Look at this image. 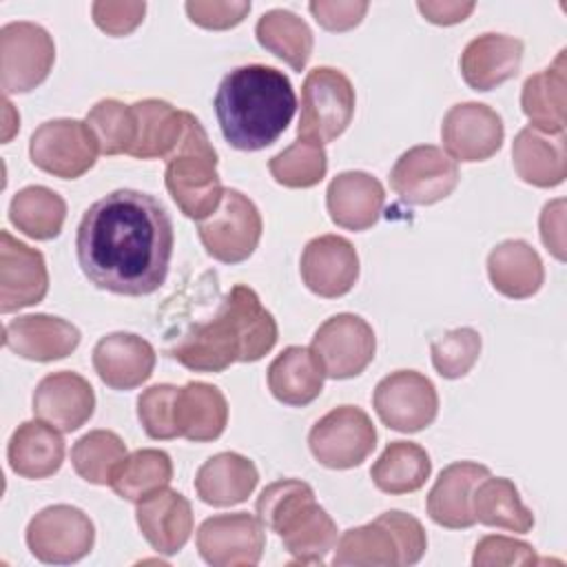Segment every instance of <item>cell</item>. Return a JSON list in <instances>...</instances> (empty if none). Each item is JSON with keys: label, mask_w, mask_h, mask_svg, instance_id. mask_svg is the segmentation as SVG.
Instances as JSON below:
<instances>
[{"label": "cell", "mask_w": 567, "mask_h": 567, "mask_svg": "<svg viewBox=\"0 0 567 567\" xmlns=\"http://www.w3.org/2000/svg\"><path fill=\"white\" fill-rule=\"evenodd\" d=\"M175 246L166 206L142 190L120 188L93 202L75 233L82 275L124 297L155 292L168 275Z\"/></svg>", "instance_id": "cell-1"}, {"label": "cell", "mask_w": 567, "mask_h": 567, "mask_svg": "<svg viewBox=\"0 0 567 567\" xmlns=\"http://www.w3.org/2000/svg\"><path fill=\"white\" fill-rule=\"evenodd\" d=\"M275 317L261 306L257 292L237 284L221 299L217 312L193 323L168 354L193 372H224L233 363H255L277 343Z\"/></svg>", "instance_id": "cell-2"}, {"label": "cell", "mask_w": 567, "mask_h": 567, "mask_svg": "<svg viewBox=\"0 0 567 567\" xmlns=\"http://www.w3.org/2000/svg\"><path fill=\"white\" fill-rule=\"evenodd\" d=\"M224 140L237 151H261L275 144L297 111L290 78L266 64L228 71L213 100Z\"/></svg>", "instance_id": "cell-3"}, {"label": "cell", "mask_w": 567, "mask_h": 567, "mask_svg": "<svg viewBox=\"0 0 567 567\" xmlns=\"http://www.w3.org/2000/svg\"><path fill=\"white\" fill-rule=\"evenodd\" d=\"M164 162V184L177 208L195 221L210 217L226 188L217 175V151L193 113H184L182 137Z\"/></svg>", "instance_id": "cell-4"}, {"label": "cell", "mask_w": 567, "mask_h": 567, "mask_svg": "<svg viewBox=\"0 0 567 567\" xmlns=\"http://www.w3.org/2000/svg\"><path fill=\"white\" fill-rule=\"evenodd\" d=\"M354 86L346 73L332 66L308 71L301 86V115L297 135L319 144L337 140L354 115Z\"/></svg>", "instance_id": "cell-5"}, {"label": "cell", "mask_w": 567, "mask_h": 567, "mask_svg": "<svg viewBox=\"0 0 567 567\" xmlns=\"http://www.w3.org/2000/svg\"><path fill=\"white\" fill-rule=\"evenodd\" d=\"M261 230L259 208L237 188H226L219 208L197 224L206 252L221 264L246 261L259 246Z\"/></svg>", "instance_id": "cell-6"}, {"label": "cell", "mask_w": 567, "mask_h": 567, "mask_svg": "<svg viewBox=\"0 0 567 567\" xmlns=\"http://www.w3.org/2000/svg\"><path fill=\"white\" fill-rule=\"evenodd\" d=\"M53 62L55 44L44 27L18 20L0 29V84L4 95L29 93L40 86Z\"/></svg>", "instance_id": "cell-7"}, {"label": "cell", "mask_w": 567, "mask_h": 567, "mask_svg": "<svg viewBox=\"0 0 567 567\" xmlns=\"http://www.w3.org/2000/svg\"><path fill=\"white\" fill-rule=\"evenodd\" d=\"M308 447L323 467L350 470L374 452L377 427L361 408L339 405L312 425Z\"/></svg>", "instance_id": "cell-8"}, {"label": "cell", "mask_w": 567, "mask_h": 567, "mask_svg": "<svg viewBox=\"0 0 567 567\" xmlns=\"http://www.w3.org/2000/svg\"><path fill=\"white\" fill-rule=\"evenodd\" d=\"M27 547L49 565H71L91 554L95 545V527L89 514L73 505H49L40 509L27 525Z\"/></svg>", "instance_id": "cell-9"}, {"label": "cell", "mask_w": 567, "mask_h": 567, "mask_svg": "<svg viewBox=\"0 0 567 567\" xmlns=\"http://www.w3.org/2000/svg\"><path fill=\"white\" fill-rule=\"evenodd\" d=\"M97 142L86 122L58 117L40 124L29 140L31 162L60 179H78L97 159Z\"/></svg>", "instance_id": "cell-10"}, {"label": "cell", "mask_w": 567, "mask_h": 567, "mask_svg": "<svg viewBox=\"0 0 567 567\" xmlns=\"http://www.w3.org/2000/svg\"><path fill=\"white\" fill-rule=\"evenodd\" d=\"M310 350L326 377L352 379L372 363L377 352V337L363 317L339 312L315 330Z\"/></svg>", "instance_id": "cell-11"}, {"label": "cell", "mask_w": 567, "mask_h": 567, "mask_svg": "<svg viewBox=\"0 0 567 567\" xmlns=\"http://www.w3.org/2000/svg\"><path fill=\"white\" fill-rule=\"evenodd\" d=\"M372 405L383 425L412 434L434 423L439 414V394L425 374L416 370H396L377 383Z\"/></svg>", "instance_id": "cell-12"}, {"label": "cell", "mask_w": 567, "mask_h": 567, "mask_svg": "<svg viewBox=\"0 0 567 567\" xmlns=\"http://www.w3.org/2000/svg\"><path fill=\"white\" fill-rule=\"evenodd\" d=\"M456 162L439 146L419 144L399 155L390 171L392 190L408 204L430 206L454 193L458 186Z\"/></svg>", "instance_id": "cell-13"}, {"label": "cell", "mask_w": 567, "mask_h": 567, "mask_svg": "<svg viewBox=\"0 0 567 567\" xmlns=\"http://www.w3.org/2000/svg\"><path fill=\"white\" fill-rule=\"evenodd\" d=\"M195 543L199 556L213 567H250L261 560L266 532L248 512L217 514L199 525Z\"/></svg>", "instance_id": "cell-14"}, {"label": "cell", "mask_w": 567, "mask_h": 567, "mask_svg": "<svg viewBox=\"0 0 567 567\" xmlns=\"http://www.w3.org/2000/svg\"><path fill=\"white\" fill-rule=\"evenodd\" d=\"M501 115L483 102L454 104L441 124L445 153L454 162H485L503 146Z\"/></svg>", "instance_id": "cell-15"}, {"label": "cell", "mask_w": 567, "mask_h": 567, "mask_svg": "<svg viewBox=\"0 0 567 567\" xmlns=\"http://www.w3.org/2000/svg\"><path fill=\"white\" fill-rule=\"evenodd\" d=\"M49 290V270L44 255L9 230L0 233V312L40 303Z\"/></svg>", "instance_id": "cell-16"}, {"label": "cell", "mask_w": 567, "mask_h": 567, "mask_svg": "<svg viewBox=\"0 0 567 567\" xmlns=\"http://www.w3.org/2000/svg\"><path fill=\"white\" fill-rule=\"evenodd\" d=\"M299 272L310 292L323 299L343 297L359 279L357 248L341 235H319L306 244Z\"/></svg>", "instance_id": "cell-17"}, {"label": "cell", "mask_w": 567, "mask_h": 567, "mask_svg": "<svg viewBox=\"0 0 567 567\" xmlns=\"http://www.w3.org/2000/svg\"><path fill=\"white\" fill-rule=\"evenodd\" d=\"M33 414L60 432L80 430L95 412L91 383L71 370L51 372L33 390Z\"/></svg>", "instance_id": "cell-18"}, {"label": "cell", "mask_w": 567, "mask_h": 567, "mask_svg": "<svg viewBox=\"0 0 567 567\" xmlns=\"http://www.w3.org/2000/svg\"><path fill=\"white\" fill-rule=\"evenodd\" d=\"M80 330L53 315H22L4 323L2 343L13 354L29 361H58L80 346Z\"/></svg>", "instance_id": "cell-19"}, {"label": "cell", "mask_w": 567, "mask_h": 567, "mask_svg": "<svg viewBox=\"0 0 567 567\" xmlns=\"http://www.w3.org/2000/svg\"><path fill=\"white\" fill-rule=\"evenodd\" d=\"M135 520L146 543L164 556L177 554L193 534L190 501L168 485L135 503Z\"/></svg>", "instance_id": "cell-20"}, {"label": "cell", "mask_w": 567, "mask_h": 567, "mask_svg": "<svg viewBox=\"0 0 567 567\" xmlns=\"http://www.w3.org/2000/svg\"><path fill=\"white\" fill-rule=\"evenodd\" d=\"M155 348L140 334L111 332L93 348V370L111 390H133L153 374Z\"/></svg>", "instance_id": "cell-21"}, {"label": "cell", "mask_w": 567, "mask_h": 567, "mask_svg": "<svg viewBox=\"0 0 567 567\" xmlns=\"http://www.w3.org/2000/svg\"><path fill=\"white\" fill-rule=\"evenodd\" d=\"M385 188L365 171H343L328 184L326 206L330 219L346 230L372 228L383 210Z\"/></svg>", "instance_id": "cell-22"}, {"label": "cell", "mask_w": 567, "mask_h": 567, "mask_svg": "<svg viewBox=\"0 0 567 567\" xmlns=\"http://www.w3.org/2000/svg\"><path fill=\"white\" fill-rule=\"evenodd\" d=\"M523 40L505 33H483L461 53V75L474 91H492L520 71Z\"/></svg>", "instance_id": "cell-23"}, {"label": "cell", "mask_w": 567, "mask_h": 567, "mask_svg": "<svg viewBox=\"0 0 567 567\" xmlns=\"http://www.w3.org/2000/svg\"><path fill=\"white\" fill-rule=\"evenodd\" d=\"M485 476H489V467L474 461H456L443 467L427 494L430 518L447 529L472 527L476 523L472 494Z\"/></svg>", "instance_id": "cell-24"}, {"label": "cell", "mask_w": 567, "mask_h": 567, "mask_svg": "<svg viewBox=\"0 0 567 567\" xmlns=\"http://www.w3.org/2000/svg\"><path fill=\"white\" fill-rule=\"evenodd\" d=\"M516 175L536 188H554L567 177V135H547L532 126L516 133L512 144Z\"/></svg>", "instance_id": "cell-25"}, {"label": "cell", "mask_w": 567, "mask_h": 567, "mask_svg": "<svg viewBox=\"0 0 567 567\" xmlns=\"http://www.w3.org/2000/svg\"><path fill=\"white\" fill-rule=\"evenodd\" d=\"M259 472L255 463L237 452H219L202 463L195 474V492L199 501L213 507H230L244 503L257 487Z\"/></svg>", "instance_id": "cell-26"}, {"label": "cell", "mask_w": 567, "mask_h": 567, "mask_svg": "<svg viewBox=\"0 0 567 567\" xmlns=\"http://www.w3.org/2000/svg\"><path fill=\"white\" fill-rule=\"evenodd\" d=\"M487 275L496 292L507 299H527L545 281L540 255L523 239H505L487 255Z\"/></svg>", "instance_id": "cell-27"}, {"label": "cell", "mask_w": 567, "mask_h": 567, "mask_svg": "<svg viewBox=\"0 0 567 567\" xmlns=\"http://www.w3.org/2000/svg\"><path fill=\"white\" fill-rule=\"evenodd\" d=\"M266 379L268 390L279 403L303 408L321 394L326 374L310 348L288 346L272 359Z\"/></svg>", "instance_id": "cell-28"}, {"label": "cell", "mask_w": 567, "mask_h": 567, "mask_svg": "<svg viewBox=\"0 0 567 567\" xmlns=\"http://www.w3.org/2000/svg\"><path fill=\"white\" fill-rule=\"evenodd\" d=\"M7 458L11 470L22 478L53 476L64 461V441L60 430L44 421L20 423L7 445Z\"/></svg>", "instance_id": "cell-29"}, {"label": "cell", "mask_w": 567, "mask_h": 567, "mask_svg": "<svg viewBox=\"0 0 567 567\" xmlns=\"http://www.w3.org/2000/svg\"><path fill=\"white\" fill-rule=\"evenodd\" d=\"M565 86L567 62L563 49L547 69L529 75L523 84L520 106L532 128L547 135L565 133Z\"/></svg>", "instance_id": "cell-30"}, {"label": "cell", "mask_w": 567, "mask_h": 567, "mask_svg": "<svg viewBox=\"0 0 567 567\" xmlns=\"http://www.w3.org/2000/svg\"><path fill=\"white\" fill-rule=\"evenodd\" d=\"M177 432L193 443H208L224 434L228 401L217 385L188 381L177 394Z\"/></svg>", "instance_id": "cell-31"}, {"label": "cell", "mask_w": 567, "mask_h": 567, "mask_svg": "<svg viewBox=\"0 0 567 567\" xmlns=\"http://www.w3.org/2000/svg\"><path fill=\"white\" fill-rule=\"evenodd\" d=\"M135 117V142L128 151L135 159H166L184 131V113L166 100L146 97L131 104Z\"/></svg>", "instance_id": "cell-32"}, {"label": "cell", "mask_w": 567, "mask_h": 567, "mask_svg": "<svg viewBox=\"0 0 567 567\" xmlns=\"http://www.w3.org/2000/svg\"><path fill=\"white\" fill-rule=\"evenodd\" d=\"M295 563H323L339 536L330 514L317 503H306L277 534Z\"/></svg>", "instance_id": "cell-33"}, {"label": "cell", "mask_w": 567, "mask_h": 567, "mask_svg": "<svg viewBox=\"0 0 567 567\" xmlns=\"http://www.w3.org/2000/svg\"><path fill=\"white\" fill-rule=\"evenodd\" d=\"M474 518L487 527L527 534L534 527L532 509L520 501L516 485L503 476H485L472 494Z\"/></svg>", "instance_id": "cell-34"}, {"label": "cell", "mask_w": 567, "mask_h": 567, "mask_svg": "<svg viewBox=\"0 0 567 567\" xmlns=\"http://www.w3.org/2000/svg\"><path fill=\"white\" fill-rule=\"evenodd\" d=\"M432 472L430 454L412 441H392L370 467L372 483L392 496L416 492Z\"/></svg>", "instance_id": "cell-35"}, {"label": "cell", "mask_w": 567, "mask_h": 567, "mask_svg": "<svg viewBox=\"0 0 567 567\" xmlns=\"http://www.w3.org/2000/svg\"><path fill=\"white\" fill-rule=\"evenodd\" d=\"M257 42L275 58L284 60L292 71H303L312 55V31L303 18L288 9L266 11L255 27Z\"/></svg>", "instance_id": "cell-36"}, {"label": "cell", "mask_w": 567, "mask_h": 567, "mask_svg": "<svg viewBox=\"0 0 567 567\" xmlns=\"http://www.w3.org/2000/svg\"><path fill=\"white\" fill-rule=\"evenodd\" d=\"M66 202L47 186H27L11 197L9 221L31 239L47 241L60 235Z\"/></svg>", "instance_id": "cell-37"}, {"label": "cell", "mask_w": 567, "mask_h": 567, "mask_svg": "<svg viewBox=\"0 0 567 567\" xmlns=\"http://www.w3.org/2000/svg\"><path fill=\"white\" fill-rule=\"evenodd\" d=\"M334 567H392L399 565V545L392 529L377 516L372 523L346 529L334 545Z\"/></svg>", "instance_id": "cell-38"}, {"label": "cell", "mask_w": 567, "mask_h": 567, "mask_svg": "<svg viewBox=\"0 0 567 567\" xmlns=\"http://www.w3.org/2000/svg\"><path fill=\"white\" fill-rule=\"evenodd\" d=\"M173 478V461L164 450L144 447L128 454L111 478V489L131 503H140L148 494L166 487Z\"/></svg>", "instance_id": "cell-39"}, {"label": "cell", "mask_w": 567, "mask_h": 567, "mask_svg": "<svg viewBox=\"0 0 567 567\" xmlns=\"http://www.w3.org/2000/svg\"><path fill=\"white\" fill-rule=\"evenodd\" d=\"M126 456V443L111 430H91L71 447L75 474L93 485H109Z\"/></svg>", "instance_id": "cell-40"}, {"label": "cell", "mask_w": 567, "mask_h": 567, "mask_svg": "<svg viewBox=\"0 0 567 567\" xmlns=\"http://www.w3.org/2000/svg\"><path fill=\"white\" fill-rule=\"evenodd\" d=\"M268 171L286 188H312L328 173V155L323 144L297 137L288 148L270 157Z\"/></svg>", "instance_id": "cell-41"}, {"label": "cell", "mask_w": 567, "mask_h": 567, "mask_svg": "<svg viewBox=\"0 0 567 567\" xmlns=\"http://www.w3.org/2000/svg\"><path fill=\"white\" fill-rule=\"evenodd\" d=\"M86 126L93 133L102 155H122L135 142V117L131 104L106 97L86 113Z\"/></svg>", "instance_id": "cell-42"}, {"label": "cell", "mask_w": 567, "mask_h": 567, "mask_svg": "<svg viewBox=\"0 0 567 567\" xmlns=\"http://www.w3.org/2000/svg\"><path fill=\"white\" fill-rule=\"evenodd\" d=\"M315 501V492L299 478H281L266 485L257 498V518L275 534L306 505Z\"/></svg>", "instance_id": "cell-43"}, {"label": "cell", "mask_w": 567, "mask_h": 567, "mask_svg": "<svg viewBox=\"0 0 567 567\" xmlns=\"http://www.w3.org/2000/svg\"><path fill=\"white\" fill-rule=\"evenodd\" d=\"M481 346V334L474 328H454L430 343L432 365L443 379H461L478 361Z\"/></svg>", "instance_id": "cell-44"}, {"label": "cell", "mask_w": 567, "mask_h": 567, "mask_svg": "<svg viewBox=\"0 0 567 567\" xmlns=\"http://www.w3.org/2000/svg\"><path fill=\"white\" fill-rule=\"evenodd\" d=\"M177 394L179 388L171 383H157L146 388L137 396V419L144 432L155 441L177 439Z\"/></svg>", "instance_id": "cell-45"}, {"label": "cell", "mask_w": 567, "mask_h": 567, "mask_svg": "<svg viewBox=\"0 0 567 567\" xmlns=\"http://www.w3.org/2000/svg\"><path fill=\"white\" fill-rule=\"evenodd\" d=\"M538 563L536 551L529 543L512 538V536H501V534H489L483 536L472 556V565L476 567H498V565H534Z\"/></svg>", "instance_id": "cell-46"}, {"label": "cell", "mask_w": 567, "mask_h": 567, "mask_svg": "<svg viewBox=\"0 0 567 567\" xmlns=\"http://www.w3.org/2000/svg\"><path fill=\"white\" fill-rule=\"evenodd\" d=\"M193 24L210 31H226L237 27L248 13L250 2L246 0H188L184 4Z\"/></svg>", "instance_id": "cell-47"}, {"label": "cell", "mask_w": 567, "mask_h": 567, "mask_svg": "<svg viewBox=\"0 0 567 567\" xmlns=\"http://www.w3.org/2000/svg\"><path fill=\"white\" fill-rule=\"evenodd\" d=\"M144 13H146V2L97 0L91 4V16L95 27L113 38L133 33L142 24Z\"/></svg>", "instance_id": "cell-48"}, {"label": "cell", "mask_w": 567, "mask_h": 567, "mask_svg": "<svg viewBox=\"0 0 567 567\" xmlns=\"http://www.w3.org/2000/svg\"><path fill=\"white\" fill-rule=\"evenodd\" d=\"M394 534L396 545H399V565H414L423 558L427 549V536L419 518L412 514L390 509L379 516Z\"/></svg>", "instance_id": "cell-49"}, {"label": "cell", "mask_w": 567, "mask_h": 567, "mask_svg": "<svg viewBox=\"0 0 567 567\" xmlns=\"http://www.w3.org/2000/svg\"><path fill=\"white\" fill-rule=\"evenodd\" d=\"M368 7L365 0H312L308 4L317 24L334 33L354 29L368 13Z\"/></svg>", "instance_id": "cell-50"}, {"label": "cell", "mask_w": 567, "mask_h": 567, "mask_svg": "<svg viewBox=\"0 0 567 567\" xmlns=\"http://www.w3.org/2000/svg\"><path fill=\"white\" fill-rule=\"evenodd\" d=\"M540 239L545 244V248L558 259L565 261L567 252H565V199H551L543 206L540 219Z\"/></svg>", "instance_id": "cell-51"}, {"label": "cell", "mask_w": 567, "mask_h": 567, "mask_svg": "<svg viewBox=\"0 0 567 567\" xmlns=\"http://www.w3.org/2000/svg\"><path fill=\"white\" fill-rule=\"evenodd\" d=\"M474 2H458V0H421L416 2V9L421 11V16L432 22V24H441V27H450V24H458L463 22L472 11H474Z\"/></svg>", "instance_id": "cell-52"}, {"label": "cell", "mask_w": 567, "mask_h": 567, "mask_svg": "<svg viewBox=\"0 0 567 567\" xmlns=\"http://www.w3.org/2000/svg\"><path fill=\"white\" fill-rule=\"evenodd\" d=\"M11 109H13V104L9 102V97H4V135H2L4 142H9L11 135H13V131L20 128V117H16V120L9 117V115H11Z\"/></svg>", "instance_id": "cell-53"}]
</instances>
